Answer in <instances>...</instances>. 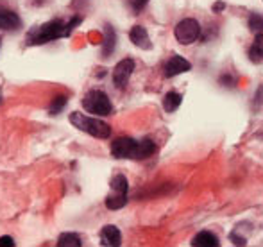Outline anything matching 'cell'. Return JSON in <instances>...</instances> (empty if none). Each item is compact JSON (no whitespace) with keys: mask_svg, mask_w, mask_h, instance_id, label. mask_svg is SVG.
I'll return each instance as SVG.
<instances>
[{"mask_svg":"<svg viewBox=\"0 0 263 247\" xmlns=\"http://www.w3.org/2000/svg\"><path fill=\"white\" fill-rule=\"evenodd\" d=\"M224 9H226V4L222 2V0H218V2L213 4V13H222Z\"/></svg>","mask_w":263,"mask_h":247,"instance_id":"23","label":"cell"},{"mask_svg":"<svg viewBox=\"0 0 263 247\" xmlns=\"http://www.w3.org/2000/svg\"><path fill=\"white\" fill-rule=\"evenodd\" d=\"M261 25H263L261 14H258V13H253V14H251V18H249V29H251V31L261 32Z\"/></svg>","mask_w":263,"mask_h":247,"instance_id":"19","label":"cell"},{"mask_svg":"<svg viewBox=\"0 0 263 247\" xmlns=\"http://www.w3.org/2000/svg\"><path fill=\"white\" fill-rule=\"evenodd\" d=\"M174 36L181 45H190V43L197 42L201 36V25L195 18H184L174 29Z\"/></svg>","mask_w":263,"mask_h":247,"instance_id":"5","label":"cell"},{"mask_svg":"<svg viewBox=\"0 0 263 247\" xmlns=\"http://www.w3.org/2000/svg\"><path fill=\"white\" fill-rule=\"evenodd\" d=\"M101 244L107 247H118L122 244V233L115 226H104L101 231Z\"/></svg>","mask_w":263,"mask_h":247,"instance_id":"10","label":"cell"},{"mask_svg":"<svg viewBox=\"0 0 263 247\" xmlns=\"http://www.w3.org/2000/svg\"><path fill=\"white\" fill-rule=\"evenodd\" d=\"M261 45H263V34L261 32H258L256 38H254V43L249 49V60L253 63H261V56H263Z\"/></svg>","mask_w":263,"mask_h":247,"instance_id":"15","label":"cell"},{"mask_svg":"<svg viewBox=\"0 0 263 247\" xmlns=\"http://www.w3.org/2000/svg\"><path fill=\"white\" fill-rule=\"evenodd\" d=\"M70 122H72L73 127L86 132V135L93 136V138L107 140L111 136L109 125L99 119H93V117L83 115V113H72V115H70Z\"/></svg>","mask_w":263,"mask_h":247,"instance_id":"3","label":"cell"},{"mask_svg":"<svg viewBox=\"0 0 263 247\" xmlns=\"http://www.w3.org/2000/svg\"><path fill=\"white\" fill-rule=\"evenodd\" d=\"M115 43H117V34L111 25H106V38L102 43V58H109L115 50Z\"/></svg>","mask_w":263,"mask_h":247,"instance_id":"12","label":"cell"},{"mask_svg":"<svg viewBox=\"0 0 263 247\" xmlns=\"http://www.w3.org/2000/svg\"><path fill=\"white\" fill-rule=\"evenodd\" d=\"M70 34V29L65 22L61 20H52V22H47V24L40 25V27L32 29L29 31L27 38V45H43V43H49V42H54V40H59V38H65V36Z\"/></svg>","mask_w":263,"mask_h":247,"instance_id":"2","label":"cell"},{"mask_svg":"<svg viewBox=\"0 0 263 247\" xmlns=\"http://www.w3.org/2000/svg\"><path fill=\"white\" fill-rule=\"evenodd\" d=\"M190 68H192L190 61H186L181 56H172L165 63V66H163V75H165L166 79H170V77H176V75H179V73L188 72Z\"/></svg>","mask_w":263,"mask_h":247,"instance_id":"7","label":"cell"},{"mask_svg":"<svg viewBox=\"0 0 263 247\" xmlns=\"http://www.w3.org/2000/svg\"><path fill=\"white\" fill-rule=\"evenodd\" d=\"M129 38H131L133 45H136L142 50H149L151 47H153V43H151V40H149V34H147V31L142 25H135V27L131 29V32H129Z\"/></svg>","mask_w":263,"mask_h":247,"instance_id":"9","label":"cell"},{"mask_svg":"<svg viewBox=\"0 0 263 247\" xmlns=\"http://www.w3.org/2000/svg\"><path fill=\"white\" fill-rule=\"evenodd\" d=\"M156 153V145L153 140L117 138L111 143V154L118 160H147Z\"/></svg>","mask_w":263,"mask_h":247,"instance_id":"1","label":"cell"},{"mask_svg":"<svg viewBox=\"0 0 263 247\" xmlns=\"http://www.w3.org/2000/svg\"><path fill=\"white\" fill-rule=\"evenodd\" d=\"M22 27V20L14 11L0 9V29L2 31H18Z\"/></svg>","mask_w":263,"mask_h":247,"instance_id":"8","label":"cell"},{"mask_svg":"<svg viewBox=\"0 0 263 247\" xmlns=\"http://www.w3.org/2000/svg\"><path fill=\"white\" fill-rule=\"evenodd\" d=\"M151 0H133V9H135L136 13H140L142 9H145V6Z\"/></svg>","mask_w":263,"mask_h":247,"instance_id":"20","label":"cell"},{"mask_svg":"<svg viewBox=\"0 0 263 247\" xmlns=\"http://www.w3.org/2000/svg\"><path fill=\"white\" fill-rule=\"evenodd\" d=\"M66 102H68V99H66L65 95H59V97H55L52 101V104H50V108H49V113H50V115H59V113L63 111V108L66 106Z\"/></svg>","mask_w":263,"mask_h":247,"instance_id":"18","label":"cell"},{"mask_svg":"<svg viewBox=\"0 0 263 247\" xmlns=\"http://www.w3.org/2000/svg\"><path fill=\"white\" fill-rule=\"evenodd\" d=\"M127 204V194H115L106 197V206L109 210H120Z\"/></svg>","mask_w":263,"mask_h":247,"instance_id":"17","label":"cell"},{"mask_svg":"<svg viewBox=\"0 0 263 247\" xmlns=\"http://www.w3.org/2000/svg\"><path fill=\"white\" fill-rule=\"evenodd\" d=\"M0 101H2V99H0Z\"/></svg>","mask_w":263,"mask_h":247,"instance_id":"24","label":"cell"},{"mask_svg":"<svg viewBox=\"0 0 263 247\" xmlns=\"http://www.w3.org/2000/svg\"><path fill=\"white\" fill-rule=\"evenodd\" d=\"M192 245L195 247H218V238L215 237L210 231H201V233L195 235Z\"/></svg>","mask_w":263,"mask_h":247,"instance_id":"11","label":"cell"},{"mask_svg":"<svg viewBox=\"0 0 263 247\" xmlns=\"http://www.w3.org/2000/svg\"><path fill=\"white\" fill-rule=\"evenodd\" d=\"M181 102H183V97H181V93H176V91H168V93L165 95V99H163V108H165L166 113H174L181 106Z\"/></svg>","mask_w":263,"mask_h":247,"instance_id":"13","label":"cell"},{"mask_svg":"<svg viewBox=\"0 0 263 247\" xmlns=\"http://www.w3.org/2000/svg\"><path fill=\"white\" fill-rule=\"evenodd\" d=\"M83 108L88 113H93L97 117H106L113 113V106H111L109 97L101 90H91L84 95L83 99Z\"/></svg>","mask_w":263,"mask_h":247,"instance_id":"4","label":"cell"},{"mask_svg":"<svg viewBox=\"0 0 263 247\" xmlns=\"http://www.w3.org/2000/svg\"><path fill=\"white\" fill-rule=\"evenodd\" d=\"M220 84H224V86H235L236 84V81H235V77H231V75H222L220 77Z\"/></svg>","mask_w":263,"mask_h":247,"instance_id":"21","label":"cell"},{"mask_svg":"<svg viewBox=\"0 0 263 247\" xmlns=\"http://www.w3.org/2000/svg\"><path fill=\"white\" fill-rule=\"evenodd\" d=\"M111 190H113L115 194H127V190H129L127 178H125L124 174H117L111 179Z\"/></svg>","mask_w":263,"mask_h":247,"instance_id":"16","label":"cell"},{"mask_svg":"<svg viewBox=\"0 0 263 247\" xmlns=\"http://www.w3.org/2000/svg\"><path fill=\"white\" fill-rule=\"evenodd\" d=\"M83 240L77 233H63L58 238V247H81Z\"/></svg>","mask_w":263,"mask_h":247,"instance_id":"14","label":"cell"},{"mask_svg":"<svg viewBox=\"0 0 263 247\" xmlns=\"http://www.w3.org/2000/svg\"><path fill=\"white\" fill-rule=\"evenodd\" d=\"M14 240L11 237H0V247H13Z\"/></svg>","mask_w":263,"mask_h":247,"instance_id":"22","label":"cell"},{"mask_svg":"<svg viewBox=\"0 0 263 247\" xmlns=\"http://www.w3.org/2000/svg\"><path fill=\"white\" fill-rule=\"evenodd\" d=\"M133 72H135V61H133L131 58H127V60H122L113 70L115 86H117V88H125V86H127Z\"/></svg>","mask_w":263,"mask_h":247,"instance_id":"6","label":"cell"}]
</instances>
